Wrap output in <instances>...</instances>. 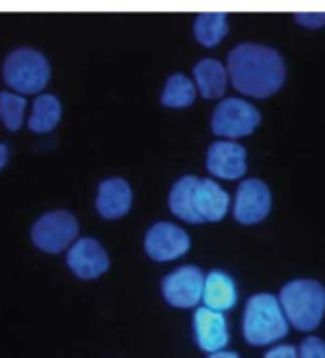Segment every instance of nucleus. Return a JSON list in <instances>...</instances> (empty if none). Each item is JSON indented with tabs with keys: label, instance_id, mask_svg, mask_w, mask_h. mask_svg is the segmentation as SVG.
<instances>
[{
	"label": "nucleus",
	"instance_id": "obj_1",
	"mask_svg": "<svg viewBox=\"0 0 325 358\" xmlns=\"http://www.w3.org/2000/svg\"><path fill=\"white\" fill-rule=\"evenodd\" d=\"M228 73L239 92L254 98H268L282 88L285 64L274 48L243 43L230 52Z\"/></svg>",
	"mask_w": 325,
	"mask_h": 358
},
{
	"label": "nucleus",
	"instance_id": "obj_2",
	"mask_svg": "<svg viewBox=\"0 0 325 358\" xmlns=\"http://www.w3.org/2000/svg\"><path fill=\"white\" fill-rule=\"evenodd\" d=\"M277 301L285 310V318L301 331L318 328L324 318L325 289L314 280H293L283 285Z\"/></svg>",
	"mask_w": 325,
	"mask_h": 358
},
{
	"label": "nucleus",
	"instance_id": "obj_3",
	"mask_svg": "<svg viewBox=\"0 0 325 358\" xmlns=\"http://www.w3.org/2000/svg\"><path fill=\"white\" fill-rule=\"evenodd\" d=\"M289 326L283 315L282 305L274 295L259 293L247 301L243 316V336L247 343L268 345L287 336Z\"/></svg>",
	"mask_w": 325,
	"mask_h": 358
},
{
	"label": "nucleus",
	"instance_id": "obj_4",
	"mask_svg": "<svg viewBox=\"0 0 325 358\" xmlns=\"http://www.w3.org/2000/svg\"><path fill=\"white\" fill-rule=\"evenodd\" d=\"M2 75L8 87H12L22 94H35L48 85L50 66L41 52L17 48L4 62Z\"/></svg>",
	"mask_w": 325,
	"mask_h": 358
},
{
	"label": "nucleus",
	"instance_id": "obj_5",
	"mask_svg": "<svg viewBox=\"0 0 325 358\" xmlns=\"http://www.w3.org/2000/svg\"><path fill=\"white\" fill-rule=\"evenodd\" d=\"M259 123L260 113L254 106L239 98H228L217 106L210 124L218 136L239 138V136H249L251 132H254Z\"/></svg>",
	"mask_w": 325,
	"mask_h": 358
},
{
	"label": "nucleus",
	"instance_id": "obj_6",
	"mask_svg": "<svg viewBox=\"0 0 325 358\" xmlns=\"http://www.w3.org/2000/svg\"><path fill=\"white\" fill-rule=\"evenodd\" d=\"M79 232V222L67 211L46 213L36 220L31 230L33 241L38 249L46 253H59L64 251Z\"/></svg>",
	"mask_w": 325,
	"mask_h": 358
},
{
	"label": "nucleus",
	"instance_id": "obj_7",
	"mask_svg": "<svg viewBox=\"0 0 325 358\" xmlns=\"http://www.w3.org/2000/svg\"><path fill=\"white\" fill-rule=\"evenodd\" d=\"M203 284L205 278L197 266H182L163 280V295L173 307L192 308L201 301Z\"/></svg>",
	"mask_w": 325,
	"mask_h": 358
},
{
	"label": "nucleus",
	"instance_id": "obj_8",
	"mask_svg": "<svg viewBox=\"0 0 325 358\" xmlns=\"http://www.w3.org/2000/svg\"><path fill=\"white\" fill-rule=\"evenodd\" d=\"M272 207V196L268 186L262 180L251 178L239 184L233 217L241 224H257L264 220Z\"/></svg>",
	"mask_w": 325,
	"mask_h": 358
},
{
	"label": "nucleus",
	"instance_id": "obj_9",
	"mask_svg": "<svg viewBox=\"0 0 325 358\" xmlns=\"http://www.w3.org/2000/svg\"><path fill=\"white\" fill-rule=\"evenodd\" d=\"M189 249V236L171 222H157L145 234V251L153 261H173Z\"/></svg>",
	"mask_w": 325,
	"mask_h": 358
},
{
	"label": "nucleus",
	"instance_id": "obj_10",
	"mask_svg": "<svg viewBox=\"0 0 325 358\" xmlns=\"http://www.w3.org/2000/svg\"><path fill=\"white\" fill-rule=\"evenodd\" d=\"M67 264L79 278L94 280L109 268V257L98 241L82 238L69 249Z\"/></svg>",
	"mask_w": 325,
	"mask_h": 358
},
{
	"label": "nucleus",
	"instance_id": "obj_11",
	"mask_svg": "<svg viewBox=\"0 0 325 358\" xmlns=\"http://www.w3.org/2000/svg\"><path fill=\"white\" fill-rule=\"evenodd\" d=\"M207 169L218 178H241L247 171L245 148L236 142H215L207 154Z\"/></svg>",
	"mask_w": 325,
	"mask_h": 358
},
{
	"label": "nucleus",
	"instance_id": "obj_12",
	"mask_svg": "<svg viewBox=\"0 0 325 358\" xmlns=\"http://www.w3.org/2000/svg\"><path fill=\"white\" fill-rule=\"evenodd\" d=\"M194 211L201 222H217L224 219L230 207V196L228 192L222 190L217 182L209 178H197L194 188Z\"/></svg>",
	"mask_w": 325,
	"mask_h": 358
},
{
	"label": "nucleus",
	"instance_id": "obj_13",
	"mask_svg": "<svg viewBox=\"0 0 325 358\" xmlns=\"http://www.w3.org/2000/svg\"><path fill=\"white\" fill-rule=\"evenodd\" d=\"M195 339L203 351L218 352L224 349L230 336H228V324L222 313L210 310L207 307L197 308L195 313Z\"/></svg>",
	"mask_w": 325,
	"mask_h": 358
},
{
	"label": "nucleus",
	"instance_id": "obj_14",
	"mask_svg": "<svg viewBox=\"0 0 325 358\" xmlns=\"http://www.w3.org/2000/svg\"><path fill=\"white\" fill-rule=\"evenodd\" d=\"M132 205V190L121 178H109L100 184L96 209L103 219H119L127 215Z\"/></svg>",
	"mask_w": 325,
	"mask_h": 358
},
{
	"label": "nucleus",
	"instance_id": "obj_15",
	"mask_svg": "<svg viewBox=\"0 0 325 358\" xmlns=\"http://www.w3.org/2000/svg\"><path fill=\"white\" fill-rule=\"evenodd\" d=\"M203 301L210 310H230L236 301H238V292H236V284L233 280L222 271H212L205 278L203 284Z\"/></svg>",
	"mask_w": 325,
	"mask_h": 358
},
{
	"label": "nucleus",
	"instance_id": "obj_16",
	"mask_svg": "<svg viewBox=\"0 0 325 358\" xmlns=\"http://www.w3.org/2000/svg\"><path fill=\"white\" fill-rule=\"evenodd\" d=\"M194 77L203 98H220L224 94L228 73L217 59H201L194 67Z\"/></svg>",
	"mask_w": 325,
	"mask_h": 358
},
{
	"label": "nucleus",
	"instance_id": "obj_17",
	"mask_svg": "<svg viewBox=\"0 0 325 358\" xmlns=\"http://www.w3.org/2000/svg\"><path fill=\"white\" fill-rule=\"evenodd\" d=\"M62 117V103L56 96H38L33 103V115L29 119V129L33 132H50L56 129Z\"/></svg>",
	"mask_w": 325,
	"mask_h": 358
},
{
	"label": "nucleus",
	"instance_id": "obj_18",
	"mask_svg": "<svg viewBox=\"0 0 325 358\" xmlns=\"http://www.w3.org/2000/svg\"><path fill=\"white\" fill-rule=\"evenodd\" d=\"M195 184H197V176H184V178H180L173 186V190H171L168 205H171V209H173L176 217H180L182 220L192 222V224H199L201 220L195 215L194 201H192Z\"/></svg>",
	"mask_w": 325,
	"mask_h": 358
},
{
	"label": "nucleus",
	"instance_id": "obj_19",
	"mask_svg": "<svg viewBox=\"0 0 325 358\" xmlns=\"http://www.w3.org/2000/svg\"><path fill=\"white\" fill-rule=\"evenodd\" d=\"M228 33V15L218 12V14H201L195 20V38L207 46L212 48L217 46Z\"/></svg>",
	"mask_w": 325,
	"mask_h": 358
},
{
	"label": "nucleus",
	"instance_id": "obj_20",
	"mask_svg": "<svg viewBox=\"0 0 325 358\" xmlns=\"http://www.w3.org/2000/svg\"><path fill=\"white\" fill-rule=\"evenodd\" d=\"M194 100L195 87L188 77L176 73L166 80L165 90L161 96V102L165 103L166 108H188L194 103Z\"/></svg>",
	"mask_w": 325,
	"mask_h": 358
},
{
	"label": "nucleus",
	"instance_id": "obj_21",
	"mask_svg": "<svg viewBox=\"0 0 325 358\" xmlns=\"http://www.w3.org/2000/svg\"><path fill=\"white\" fill-rule=\"evenodd\" d=\"M25 98L10 92H0V117L10 131H17L23 123Z\"/></svg>",
	"mask_w": 325,
	"mask_h": 358
},
{
	"label": "nucleus",
	"instance_id": "obj_22",
	"mask_svg": "<svg viewBox=\"0 0 325 358\" xmlns=\"http://www.w3.org/2000/svg\"><path fill=\"white\" fill-rule=\"evenodd\" d=\"M301 358H325V341L319 337H306L301 343V352L296 355Z\"/></svg>",
	"mask_w": 325,
	"mask_h": 358
},
{
	"label": "nucleus",
	"instance_id": "obj_23",
	"mask_svg": "<svg viewBox=\"0 0 325 358\" xmlns=\"http://www.w3.org/2000/svg\"><path fill=\"white\" fill-rule=\"evenodd\" d=\"M264 358H296V349L293 345H282L266 352Z\"/></svg>",
	"mask_w": 325,
	"mask_h": 358
},
{
	"label": "nucleus",
	"instance_id": "obj_24",
	"mask_svg": "<svg viewBox=\"0 0 325 358\" xmlns=\"http://www.w3.org/2000/svg\"><path fill=\"white\" fill-rule=\"evenodd\" d=\"M296 22L304 23L308 27H319L325 23V14H298L296 15Z\"/></svg>",
	"mask_w": 325,
	"mask_h": 358
},
{
	"label": "nucleus",
	"instance_id": "obj_25",
	"mask_svg": "<svg viewBox=\"0 0 325 358\" xmlns=\"http://www.w3.org/2000/svg\"><path fill=\"white\" fill-rule=\"evenodd\" d=\"M8 161V148L4 146V144H0V171H2V167L6 165Z\"/></svg>",
	"mask_w": 325,
	"mask_h": 358
},
{
	"label": "nucleus",
	"instance_id": "obj_26",
	"mask_svg": "<svg viewBox=\"0 0 325 358\" xmlns=\"http://www.w3.org/2000/svg\"><path fill=\"white\" fill-rule=\"evenodd\" d=\"M209 358H239L236 352H228V351H218V352H212Z\"/></svg>",
	"mask_w": 325,
	"mask_h": 358
}]
</instances>
